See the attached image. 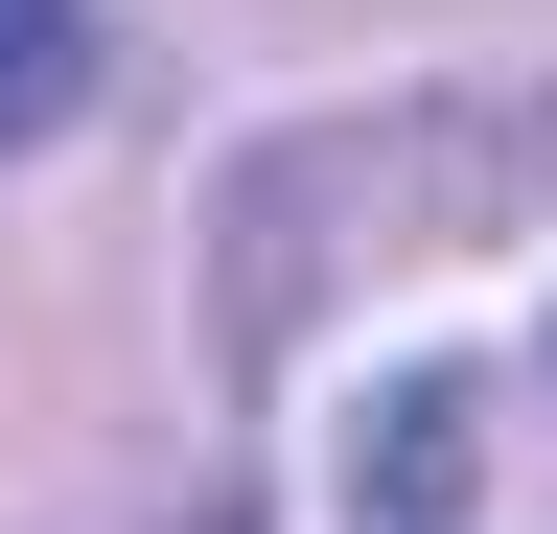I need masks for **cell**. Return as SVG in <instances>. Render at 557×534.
Here are the masks:
<instances>
[{
    "label": "cell",
    "instance_id": "obj_1",
    "mask_svg": "<svg viewBox=\"0 0 557 534\" xmlns=\"http://www.w3.org/2000/svg\"><path fill=\"white\" fill-rule=\"evenodd\" d=\"M70 94H94V0H0V163H24Z\"/></svg>",
    "mask_w": 557,
    "mask_h": 534
}]
</instances>
